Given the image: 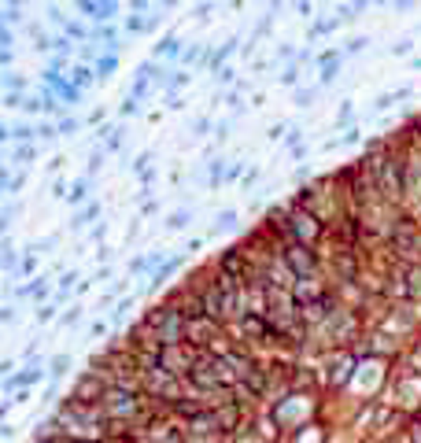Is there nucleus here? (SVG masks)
I'll return each mask as SVG.
<instances>
[{"instance_id": "nucleus-1", "label": "nucleus", "mask_w": 421, "mask_h": 443, "mask_svg": "<svg viewBox=\"0 0 421 443\" xmlns=\"http://www.w3.org/2000/svg\"><path fill=\"white\" fill-rule=\"evenodd\" d=\"M82 11H85V15H97V19H108L111 11H115V8H97V4H82Z\"/></svg>"}, {"instance_id": "nucleus-2", "label": "nucleus", "mask_w": 421, "mask_h": 443, "mask_svg": "<svg viewBox=\"0 0 421 443\" xmlns=\"http://www.w3.org/2000/svg\"><path fill=\"white\" fill-rule=\"evenodd\" d=\"M11 137H15V140H30L34 129H30V126H15V129H11Z\"/></svg>"}, {"instance_id": "nucleus-3", "label": "nucleus", "mask_w": 421, "mask_h": 443, "mask_svg": "<svg viewBox=\"0 0 421 443\" xmlns=\"http://www.w3.org/2000/svg\"><path fill=\"white\" fill-rule=\"evenodd\" d=\"M78 200H85V181H78L74 192H71V203H78Z\"/></svg>"}]
</instances>
